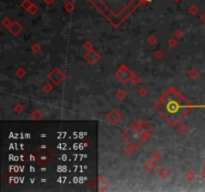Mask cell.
I'll return each instance as SVG.
<instances>
[{"label":"cell","instance_id":"1","mask_svg":"<svg viewBox=\"0 0 205 192\" xmlns=\"http://www.w3.org/2000/svg\"><path fill=\"white\" fill-rule=\"evenodd\" d=\"M145 0H91L103 14L110 18L124 19L135 7Z\"/></svg>","mask_w":205,"mask_h":192}]
</instances>
